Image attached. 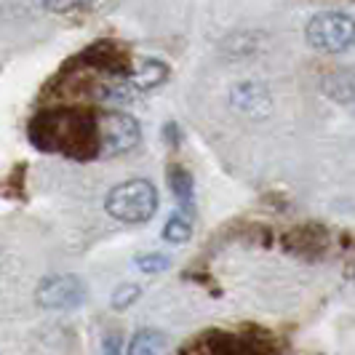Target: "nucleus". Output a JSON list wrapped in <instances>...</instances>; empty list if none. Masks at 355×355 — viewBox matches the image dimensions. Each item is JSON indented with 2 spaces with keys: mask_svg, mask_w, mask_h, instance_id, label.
Here are the masks:
<instances>
[{
  "mask_svg": "<svg viewBox=\"0 0 355 355\" xmlns=\"http://www.w3.org/2000/svg\"><path fill=\"white\" fill-rule=\"evenodd\" d=\"M27 139L40 153H62L72 160H94L102 153L99 121L80 107L40 110L27 125Z\"/></svg>",
  "mask_w": 355,
  "mask_h": 355,
  "instance_id": "obj_1",
  "label": "nucleus"
},
{
  "mask_svg": "<svg viewBox=\"0 0 355 355\" xmlns=\"http://www.w3.org/2000/svg\"><path fill=\"white\" fill-rule=\"evenodd\" d=\"M105 209L118 222L142 225V222H150L158 211V190L147 179H131L110 190Z\"/></svg>",
  "mask_w": 355,
  "mask_h": 355,
  "instance_id": "obj_2",
  "label": "nucleus"
},
{
  "mask_svg": "<svg viewBox=\"0 0 355 355\" xmlns=\"http://www.w3.org/2000/svg\"><path fill=\"white\" fill-rule=\"evenodd\" d=\"M304 35L318 51L342 53L355 43V19L342 11H323L307 21Z\"/></svg>",
  "mask_w": 355,
  "mask_h": 355,
  "instance_id": "obj_3",
  "label": "nucleus"
},
{
  "mask_svg": "<svg viewBox=\"0 0 355 355\" xmlns=\"http://www.w3.org/2000/svg\"><path fill=\"white\" fill-rule=\"evenodd\" d=\"M72 64H80V67H91V70L102 72L107 78H128L131 70H134V59H131V51L125 49L123 43L118 40H110V37H102V40H94L89 43L83 51L78 53L75 59H70Z\"/></svg>",
  "mask_w": 355,
  "mask_h": 355,
  "instance_id": "obj_4",
  "label": "nucleus"
},
{
  "mask_svg": "<svg viewBox=\"0 0 355 355\" xmlns=\"http://www.w3.org/2000/svg\"><path fill=\"white\" fill-rule=\"evenodd\" d=\"M99 121V139H102V153L99 158H118L131 153L139 139H142V131L137 118H131L128 112H118V110H110L96 115Z\"/></svg>",
  "mask_w": 355,
  "mask_h": 355,
  "instance_id": "obj_5",
  "label": "nucleus"
},
{
  "mask_svg": "<svg viewBox=\"0 0 355 355\" xmlns=\"http://www.w3.org/2000/svg\"><path fill=\"white\" fill-rule=\"evenodd\" d=\"M37 304L46 310H75L86 302L89 286L78 275H49L35 291Z\"/></svg>",
  "mask_w": 355,
  "mask_h": 355,
  "instance_id": "obj_6",
  "label": "nucleus"
},
{
  "mask_svg": "<svg viewBox=\"0 0 355 355\" xmlns=\"http://www.w3.org/2000/svg\"><path fill=\"white\" fill-rule=\"evenodd\" d=\"M284 251L294 254V257H320L323 251L329 249V230L323 225L307 222L300 227H291L284 235Z\"/></svg>",
  "mask_w": 355,
  "mask_h": 355,
  "instance_id": "obj_7",
  "label": "nucleus"
},
{
  "mask_svg": "<svg viewBox=\"0 0 355 355\" xmlns=\"http://www.w3.org/2000/svg\"><path fill=\"white\" fill-rule=\"evenodd\" d=\"M230 102L238 110H243L246 115H254V118H262L270 112V94L267 89L257 86V83H241L230 91Z\"/></svg>",
  "mask_w": 355,
  "mask_h": 355,
  "instance_id": "obj_8",
  "label": "nucleus"
},
{
  "mask_svg": "<svg viewBox=\"0 0 355 355\" xmlns=\"http://www.w3.org/2000/svg\"><path fill=\"white\" fill-rule=\"evenodd\" d=\"M168 67L160 62V59H139L137 64H134V70H131V83H134V89L139 91H153L163 86L166 80H168Z\"/></svg>",
  "mask_w": 355,
  "mask_h": 355,
  "instance_id": "obj_9",
  "label": "nucleus"
},
{
  "mask_svg": "<svg viewBox=\"0 0 355 355\" xmlns=\"http://www.w3.org/2000/svg\"><path fill=\"white\" fill-rule=\"evenodd\" d=\"M166 179H168V187L177 198V203L182 206L184 214H193L196 209V190H193V174L184 168V166H168L166 171Z\"/></svg>",
  "mask_w": 355,
  "mask_h": 355,
  "instance_id": "obj_10",
  "label": "nucleus"
},
{
  "mask_svg": "<svg viewBox=\"0 0 355 355\" xmlns=\"http://www.w3.org/2000/svg\"><path fill=\"white\" fill-rule=\"evenodd\" d=\"M166 350H168V337L158 329H139L128 345V355H163Z\"/></svg>",
  "mask_w": 355,
  "mask_h": 355,
  "instance_id": "obj_11",
  "label": "nucleus"
},
{
  "mask_svg": "<svg viewBox=\"0 0 355 355\" xmlns=\"http://www.w3.org/2000/svg\"><path fill=\"white\" fill-rule=\"evenodd\" d=\"M190 238H193V225L184 216H171L163 225V241L168 243H187Z\"/></svg>",
  "mask_w": 355,
  "mask_h": 355,
  "instance_id": "obj_12",
  "label": "nucleus"
},
{
  "mask_svg": "<svg viewBox=\"0 0 355 355\" xmlns=\"http://www.w3.org/2000/svg\"><path fill=\"white\" fill-rule=\"evenodd\" d=\"M139 294H142V288L137 284L118 286L115 294H112V307H115V310H125V307H131V304L139 300Z\"/></svg>",
  "mask_w": 355,
  "mask_h": 355,
  "instance_id": "obj_13",
  "label": "nucleus"
},
{
  "mask_svg": "<svg viewBox=\"0 0 355 355\" xmlns=\"http://www.w3.org/2000/svg\"><path fill=\"white\" fill-rule=\"evenodd\" d=\"M134 265L139 267L142 272L147 275H153V272H163V270H168V257H163V254H139L137 259H134Z\"/></svg>",
  "mask_w": 355,
  "mask_h": 355,
  "instance_id": "obj_14",
  "label": "nucleus"
},
{
  "mask_svg": "<svg viewBox=\"0 0 355 355\" xmlns=\"http://www.w3.org/2000/svg\"><path fill=\"white\" fill-rule=\"evenodd\" d=\"M105 355H121V337L118 334H110V337H105Z\"/></svg>",
  "mask_w": 355,
  "mask_h": 355,
  "instance_id": "obj_15",
  "label": "nucleus"
},
{
  "mask_svg": "<svg viewBox=\"0 0 355 355\" xmlns=\"http://www.w3.org/2000/svg\"><path fill=\"white\" fill-rule=\"evenodd\" d=\"M163 137H166V139H171V144L177 147V144H179V139H177V123H168V125H166Z\"/></svg>",
  "mask_w": 355,
  "mask_h": 355,
  "instance_id": "obj_16",
  "label": "nucleus"
}]
</instances>
